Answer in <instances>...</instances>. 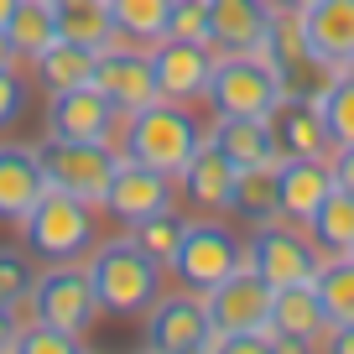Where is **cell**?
<instances>
[{
    "label": "cell",
    "instance_id": "6da1fadb",
    "mask_svg": "<svg viewBox=\"0 0 354 354\" xmlns=\"http://www.w3.org/2000/svg\"><path fill=\"white\" fill-rule=\"evenodd\" d=\"M84 266H88V281H94V297H100L104 318H141L167 292V266L156 255H146L131 234L94 240Z\"/></svg>",
    "mask_w": 354,
    "mask_h": 354
},
{
    "label": "cell",
    "instance_id": "7a4b0ae2",
    "mask_svg": "<svg viewBox=\"0 0 354 354\" xmlns=\"http://www.w3.org/2000/svg\"><path fill=\"white\" fill-rule=\"evenodd\" d=\"M203 136H209V131L198 125L193 104L151 100L146 110H136V115L120 120L115 146H120V156H131V162H146V167H156V172L177 177L183 167L193 162V151H198Z\"/></svg>",
    "mask_w": 354,
    "mask_h": 354
},
{
    "label": "cell",
    "instance_id": "3957f363",
    "mask_svg": "<svg viewBox=\"0 0 354 354\" xmlns=\"http://www.w3.org/2000/svg\"><path fill=\"white\" fill-rule=\"evenodd\" d=\"M94 203L73 198V193L53 188L47 183L42 198L32 203V214H26L16 230H21L26 250L37 255V261H84L88 250H94V240H100V224H94Z\"/></svg>",
    "mask_w": 354,
    "mask_h": 354
},
{
    "label": "cell",
    "instance_id": "277c9868",
    "mask_svg": "<svg viewBox=\"0 0 354 354\" xmlns=\"http://www.w3.org/2000/svg\"><path fill=\"white\" fill-rule=\"evenodd\" d=\"M245 266V240L219 219V214H203V219L183 224V240H177V255L167 261V271L177 277V287L188 292H214L224 277H234Z\"/></svg>",
    "mask_w": 354,
    "mask_h": 354
},
{
    "label": "cell",
    "instance_id": "5b68a950",
    "mask_svg": "<svg viewBox=\"0 0 354 354\" xmlns=\"http://www.w3.org/2000/svg\"><path fill=\"white\" fill-rule=\"evenodd\" d=\"M214 115H271L281 104V78L261 53H214L209 94H203Z\"/></svg>",
    "mask_w": 354,
    "mask_h": 354
},
{
    "label": "cell",
    "instance_id": "8992f818",
    "mask_svg": "<svg viewBox=\"0 0 354 354\" xmlns=\"http://www.w3.org/2000/svg\"><path fill=\"white\" fill-rule=\"evenodd\" d=\"M37 156H42V172H47L53 188L104 209L110 177H115V167H120V146L115 141H57V136H42V141H37Z\"/></svg>",
    "mask_w": 354,
    "mask_h": 354
},
{
    "label": "cell",
    "instance_id": "52a82bcc",
    "mask_svg": "<svg viewBox=\"0 0 354 354\" xmlns=\"http://www.w3.org/2000/svg\"><path fill=\"white\" fill-rule=\"evenodd\" d=\"M245 266L261 271L271 287H297V281H313L323 266L318 240L308 234V224L292 219H266L250 224V240H245Z\"/></svg>",
    "mask_w": 354,
    "mask_h": 354
},
{
    "label": "cell",
    "instance_id": "ba28073f",
    "mask_svg": "<svg viewBox=\"0 0 354 354\" xmlns=\"http://www.w3.org/2000/svg\"><path fill=\"white\" fill-rule=\"evenodd\" d=\"M32 297H37V323H53V328L78 333V339L104 318L84 261H47L32 281Z\"/></svg>",
    "mask_w": 354,
    "mask_h": 354
},
{
    "label": "cell",
    "instance_id": "9c48e42d",
    "mask_svg": "<svg viewBox=\"0 0 354 354\" xmlns=\"http://www.w3.org/2000/svg\"><path fill=\"white\" fill-rule=\"evenodd\" d=\"M209 308L198 292H162L151 308L141 313V344L156 354H209Z\"/></svg>",
    "mask_w": 354,
    "mask_h": 354
},
{
    "label": "cell",
    "instance_id": "30bf717a",
    "mask_svg": "<svg viewBox=\"0 0 354 354\" xmlns=\"http://www.w3.org/2000/svg\"><path fill=\"white\" fill-rule=\"evenodd\" d=\"M94 88L120 110V120L136 115V110H146L151 100H162L156 68H151V47L125 42V37H115L110 47H100V57H94Z\"/></svg>",
    "mask_w": 354,
    "mask_h": 354
},
{
    "label": "cell",
    "instance_id": "8fae6325",
    "mask_svg": "<svg viewBox=\"0 0 354 354\" xmlns=\"http://www.w3.org/2000/svg\"><path fill=\"white\" fill-rule=\"evenodd\" d=\"M271 281L261 277V271H250V266H240L234 277H224L214 292H203V308H209V344L224 339V333H266V323H271Z\"/></svg>",
    "mask_w": 354,
    "mask_h": 354
},
{
    "label": "cell",
    "instance_id": "7c38bea8",
    "mask_svg": "<svg viewBox=\"0 0 354 354\" xmlns=\"http://www.w3.org/2000/svg\"><path fill=\"white\" fill-rule=\"evenodd\" d=\"M47 136H57V141H115L120 110L94 84L57 88V94H47Z\"/></svg>",
    "mask_w": 354,
    "mask_h": 354
},
{
    "label": "cell",
    "instance_id": "4fadbf2b",
    "mask_svg": "<svg viewBox=\"0 0 354 354\" xmlns=\"http://www.w3.org/2000/svg\"><path fill=\"white\" fill-rule=\"evenodd\" d=\"M151 68H156V88H162V100L203 104V94H209V73H214V47L209 42L156 37V42H151Z\"/></svg>",
    "mask_w": 354,
    "mask_h": 354
},
{
    "label": "cell",
    "instance_id": "5bb4252c",
    "mask_svg": "<svg viewBox=\"0 0 354 354\" xmlns=\"http://www.w3.org/2000/svg\"><path fill=\"white\" fill-rule=\"evenodd\" d=\"M162 209H177V177L120 156V167L110 177V193H104V214H115L120 224H136V219L162 214Z\"/></svg>",
    "mask_w": 354,
    "mask_h": 354
},
{
    "label": "cell",
    "instance_id": "9a60e30c",
    "mask_svg": "<svg viewBox=\"0 0 354 354\" xmlns=\"http://www.w3.org/2000/svg\"><path fill=\"white\" fill-rule=\"evenodd\" d=\"M266 333H271V349H323L328 318H323V302L313 292V281L271 292V323H266Z\"/></svg>",
    "mask_w": 354,
    "mask_h": 354
},
{
    "label": "cell",
    "instance_id": "2e32d148",
    "mask_svg": "<svg viewBox=\"0 0 354 354\" xmlns=\"http://www.w3.org/2000/svg\"><path fill=\"white\" fill-rule=\"evenodd\" d=\"M177 193H183V203H188V209H198V214H230V198H234V162L209 141V136L198 141L193 162L177 172Z\"/></svg>",
    "mask_w": 354,
    "mask_h": 354
},
{
    "label": "cell",
    "instance_id": "e0dca14e",
    "mask_svg": "<svg viewBox=\"0 0 354 354\" xmlns=\"http://www.w3.org/2000/svg\"><path fill=\"white\" fill-rule=\"evenodd\" d=\"M277 6L271 0H209V47L214 53H261Z\"/></svg>",
    "mask_w": 354,
    "mask_h": 354
},
{
    "label": "cell",
    "instance_id": "ac0fdd59",
    "mask_svg": "<svg viewBox=\"0 0 354 354\" xmlns=\"http://www.w3.org/2000/svg\"><path fill=\"white\" fill-rule=\"evenodd\" d=\"M47 172L37 146L21 141H0V224H21L32 214V203L42 198Z\"/></svg>",
    "mask_w": 354,
    "mask_h": 354
},
{
    "label": "cell",
    "instance_id": "d6986e66",
    "mask_svg": "<svg viewBox=\"0 0 354 354\" xmlns=\"http://www.w3.org/2000/svg\"><path fill=\"white\" fill-rule=\"evenodd\" d=\"M302 37L313 57L328 63L333 73L354 68V0H318L302 11Z\"/></svg>",
    "mask_w": 354,
    "mask_h": 354
},
{
    "label": "cell",
    "instance_id": "ffe728a7",
    "mask_svg": "<svg viewBox=\"0 0 354 354\" xmlns=\"http://www.w3.org/2000/svg\"><path fill=\"white\" fill-rule=\"evenodd\" d=\"M333 188L339 183H333L328 156H281V219L308 224Z\"/></svg>",
    "mask_w": 354,
    "mask_h": 354
},
{
    "label": "cell",
    "instance_id": "44dd1931",
    "mask_svg": "<svg viewBox=\"0 0 354 354\" xmlns=\"http://www.w3.org/2000/svg\"><path fill=\"white\" fill-rule=\"evenodd\" d=\"M271 136H277V151L281 156H328L333 141H328V125H323L318 104L313 100H292V94H281V104L271 115Z\"/></svg>",
    "mask_w": 354,
    "mask_h": 354
},
{
    "label": "cell",
    "instance_id": "7402d4cb",
    "mask_svg": "<svg viewBox=\"0 0 354 354\" xmlns=\"http://www.w3.org/2000/svg\"><path fill=\"white\" fill-rule=\"evenodd\" d=\"M209 141L230 156L234 167H255V162H281L277 136H271V120L261 115H214Z\"/></svg>",
    "mask_w": 354,
    "mask_h": 354
},
{
    "label": "cell",
    "instance_id": "603a6c76",
    "mask_svg": "<svg viewBox=\"0 0 354 354\" xmlns=\"http://www.w3.org/2000/svg\"><path fill=\"white\" fill-rule=\"evenodd\" d=\"M230 214H240L245 224L281 219V162L234 167V198H230Z\"/></svg>",
    "mask_w": 354,
    "mask_h": 354
},
{
    "label": "cell",
    "instance_id": "cb8c5ba5",
    "mask_svg": "<svg viewBox=\"0 0 354 354\" xmlns=\"http://www.w3.org/2000/svg\"><path fill=\"white\" fill-rule=\"evenodd\" d=\"M6 37L21 53V63L42 57L57 42V0H16L11 21H6Z\"/></svg>",
    "mask_w": 354,
    "mask_h": 354
},
{
    "label": "cell",
    "instance_id": "d4e9b609",
    "mask_svg": "<svg viewBox=\"0 0 354 354\" xmlns=\"http://www.w3.org/2000/svg\"><path fill=\"white\" fill-rule=\"evenodd\" d=\"M94 57H100L94 47L57 37L42 57H32V73H37V84H42L47 94H57V88H73V84H94Z\"/></svg>",
    "mask_w": 354,
    "mask_h": 354
},
{
    "label": "cell",
    "instance_id": "484cf974",
    "mask_svg": "<svg viewBox=\"0 0 354 354\" xmlns=\"http://www.w3.org/2000/svg\"><path fill=\"white\" fill-rule=\"evenodd\" d=\"M313 292L323 302V318L328 328H349L354 323V255H323Z\"/></svg>",
    "mask_w": 354,
    "mask_h": 354
},
{
    "label": "cell",
    "instance_id": "4316f807",
    "mask_svg": "<svg viewBox=\"0 0 354 354\" xmlns=\"http://www.w3.org/2000/svg\"><path fill=\"white\" fill-rule=\"evenodd\" d=\"M57 37L63 42H84V47H110L115 37V21H110V6L104 0H57Z\"/></svg>",
    "mask_w": 354,
    "mask_h": 354
},
{
    "label": "cell",
    "instance_id": "83f0119b",
    "mask_svg": "<svg viewBox=\"0 0 354 354\" xmlns=\"http://www.w3.org/2000/svg\"><path fill=\"white\" fill-rule=\"evenodd\" d=\"M308 234L318 240L323 255H354V193L333 188L323 209L308 219Z\"/></svg>",
    "mask_w": 354,
    "mask_h": 354
},
{
    "label": "cell",
    "instance_id": "f1b7e54d",
    "mask_svg": "<svg viewBox=\"0 0 354 354\" xmlns=\"http://www.w3.org/2000/svg\"><path fill=\"white\" fill-rule=\"evenodd\" d=\"M110 6V21L125 42L151 47L167 32V16H172V0H104Z\"/></svg>",
    "mask_w": 354,
    "mask_h": 354
},
{
    "label": "cell",
    "instance_id": "f546056e",
    "mask_svg": "<svg viewBox=\"0 0 354 354\" xmlns=\"http://www.w3.org/2000/svg\"><path fill=\"white\" fill-rule=\"evenodd\" d=\"M313 104H318L323 125H328V141L333 146H354V68L333 73L328 88H323Z\"/></svg>",
    "mask_w": 354,
    "mask_h": 354
},
{
    "label": "cell",
    "instance_id": "4dcf8cb0",
    "mask_svg": "<svg viewBox=\"0 0 354 354\" xmlns=\"http://www.w3.org/2000/svg\"><path fill=\"white\" fill-rule=\"evenodd\" d=\"M183 214L177 209H162V214H146V219H136V224H125V234H131L136 245H141L146 255H156V261H172L177 255V240H183Z\"/></svg>",
    "mask_w": 354,
    "mask_h": 354
},
{
    "label": "cell",
    "instance_id": "1f68e13d",
    "mask_svg": "<svg viewBox=\"0 0 354 354\" xmlns=\"http://www.w3.org/2000/svg\"><path fill=\"white\" fill-rule=\"evenodd\" d=\"M37 281V255H26L21 245H0V302L32 292Z\"/></svg>",
    "mask_w": 354,
    "mask_h": 354
},
{
    "label": "cell",
    "instance_id": "d6a6232c",
    "mask_svg": "<svg viewBox=\"0 0 354 354\" xmlns=\"http://www.w3.org/2000/svg\"><path fill=\"white\" fill-rule=\"evenodd\" d=\"M11 349L16 354H78V349H84V339H78V333L53 328V323H32V328L16 333Z\"/></svg>",
    "mask_w": 354,
    "mask_h": 354
},
{
    "label": "cell",
    "instance_id": "836d02e7",
    "mask_svg": "<svg viewBox=\"0 0 354 354\" xmlns=\"http://www.w3.org/2000/svg\"><path fill=\"white\" fill-rule=\"evenodd\" d=\"M177 42H209V0H172V16H167V32Z\"/></svg>",
    "mask_w": 354,
    "mask_h": 354
},
{
    "label": "cell",
    "instance_id": "e575fe53",
    "mask_svg": "<svg viewBox=\"0 0 354 354\" xmlns=\"http://www.w3.org/2000/svg\"><path fill=\"white\" fill-rule=\"evenodd\" d=\"M26 115V78L21 68H0V131H11Z\"/></svg>",
    "mask_w": 354,
    "mask_h": 354
},
{
    "label": "cell",
    "instance_id": "d590c367",
    "mask_svg": "<svg viewBox=\"0 0 354 354\" xmlns=\"http://www.w3.org/2000/svg\"><path fill=\"white\" fill-rule=\"evenodd\" d=\"M328 167H333V183H339L344 193H354V146H333Z\"/></svg>",
    "mask_w": 354,
    "mask_h": 354
},
{
    "label": "cell",
    "instance_id": "8d00e7d4",
    "mask_svg": "<svg viewBox=\"0 0 354 354\" xmlns=\"http://www.w3.org/2000/svg\"><path fill=\"white\" fill-rule=\"evenodd\" d=\"M6 308H11V323H16V333H21V328H32V323H37V297H32V292L11 297Z\"/></svg>",
    "mask_w": 354,
    "mask_h": 354
},
{
    "label": "cell",
    "instance_id": "74e56055",
    "mask_svg": "<svg viewBox=\"0 0 354 354\" xmlns=\"http://www.w3.org/2000/svg\"><path fill=\"white\" fill-rule=\"evenodd\" d=\"M323 349H333V354H354V323H349V328H328Z\"/></svg>",
    "mask_w": 354,
    "mask_h": 354
},
{
    "label": "cell",
    "instance_id": "f35d334b",
    "mask_svg": "<svg viewBox=\"0 0 354 354\" xmlns=\"http://www.w3.org/2000/svg\"><path fill=\"white\" fill-rule=\"evenodd\" d=\"M11 344H16V323H11V308L0 302V354L11 349Z\"/></svg>",
    "mask_w": 354,
    "mask_h": 354
},
{
    "label": "cell",
    "instance_id": "ab89813d",
    "mask_svg": "<svg viewBox=\"0 0 354 354\" xmlns=\"http://www.w3.org/2000/svg\"><path fill=\"white\" fill-rule=\"evenodd\" d=\"M0 68H21V53L11 47V37H6V26H0Z\"/></svg>",
    "mask_w": 354,
    "mask_h": 354
},
{
    "label": "cell",
    "instance_id": "60d3db41",
    "mask_svg": "<svg viewBox=\"0 0 354 354\" xmlns=\"http://www.w3.org/2000/svg\"><path fill=\"white\" fill-rule=\"evenodd\" d=\"M271 6H277V11H292V16H302L308 6H318V0H271Z\"/></svg>",
    "mask_w": 354,
    "mask_h": 354
},
{
    "label": "cell",
    "instance_id": "b9f144b4",
    "mask_svg": "<svg viewBox=\"0 0 354 354\" xmlns=\"http://www.w3.org/2000/svg\"><path fill=\"white\" fill-rule=\"evenodd\" d=\"M11 11H16V0H0V26L11 21Z\"/></svg>",
    "mask_w": 354,
    "mask_h": 354
}]
</instances>
